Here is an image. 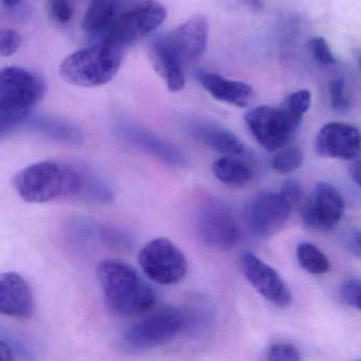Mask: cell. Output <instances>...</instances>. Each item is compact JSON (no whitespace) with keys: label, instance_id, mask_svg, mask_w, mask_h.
<instances>
[{"label":"cell","instance_id":"cell-1","mask_svg":"<svg viewBox=\"0 0 361 361\" xmlns=\"http://www.w3.org/2000/svg\"><path fill=\"white\" fill-rule=\"evenodd\" d=\"M97 272L105 303L113 314L139 316L155 306V290L130 264L105 259L99 264Z\"/></svg>","mask_w":361,"mask_h":361},{"label":"cell","instance_id":"cell-2","mask_svg":"<svg viewBox=\"0 0 361 361\" xmlns=\"http://www.w3.org/2000/svg\"><path fill=\"white\" fill-rule=\"evenodd\" d=\"M13 185L25 202L44 204L65 196L78 195L81 177L78 168L46 160L20 171L14 177Z\"/></svg>","mask_w":361,"mask_h":361},{"label":"cell","instance_id":"cell-3","mask_svg":"<svg viewBox=\"0 0 361 361\" xmlns=\"http://www.w3.org/2000/svg\"><path fill=\"white\" fill-rule=\"evenodd\" d=\"M124 54L101 39L98 44L67 56L60 66V75L71 85L81 87L105 85L117 75Z\"/></svg>","mask_w":361,"mask_h":361},{"label":"cell","instance_id":"cell-4","mask_svg":"<svg viewBox=\"0 0 361 361\" xmlns=\"http://www.w3.org/2000/svg\"><path fill=\"white\" fill-rule=\"evenodd\" d=\"M191 314L175 306H164L133 323L123 331L122 344L133 352H145L164 345L189 329Z\"/></svg>","mask_w":361,"mask_h":361},{"label":"cell","instance_id":"cell-5","mask_svg":"<svg viewBox=\"0 0 361 361\" xmlns=\"http://www.w3.org/2000/svg\"><path fill=\"white\" fill-rule=\"evenodd\" d=\"M166 18V10L157 0H142L117 16L103 41L126 54L128 48L153 33Z\"/></svg>","mask_w":361,"mask_h":361},{"label":"cell","instance_id":"cell-6","mask_svg":"<svg viewBox=\"0 0 361 361\" xmlns=\"http://www.w3.org/2000/svg\"><path fill=\"white\" fill-rule=\"evenodd\" d=\"M45 82L20 67L0 69V114L30 113L45 96Z\"/></svg>","mask_w":361,"mask_h":361},{"label":"cell","instance_id":"cell-7","mask_svg":"<svg viewBox=\"0 0 361 361\" xmlns=\"http://www.w3.org/2000/svg\"><path fill=\"white\" fill-rule=\"evenodd\" d=\"M245 121L255 140L266 151L274 152L290 141L302 119L281 105L280 107H255L246 114Z\"/></svg>","mask_w":361,"mask_h":361},{"label":"cell","instance_id":"cell-8","mask_svg":"<svg viewBox=\"0 0 361 361\" xmlns=\"http://www.w3.org/2000/svg\"><path fill=\"white\" fill-rule=\"evenodd\" d=\"M138 262L147 278L158 284H176L188 272L185 253L166 238L147 243L139 252Z\"/></svg>","mask_w":361,"mask_h":361},{"label":"cell","instance_id":"cell-9","mask_svg":"<svg viewBox=\"0 0 361 361\" xmlns=\"http://www.w3.org/2000/svg\"><path fill=\"white\" fill-rule=\"evenodd\" d=\"M196 230L200 240L211 248L229 250L240 240V228L231 209L216 200H209L198 209Z\"/></svg>","mask_w":361,"mask_h":361},{"label":"cell","instance_id":"cell-10","mask_svg":"<svg viewBox=\"0 0 361 361\" xmlns=\"http://www.w3.org/2000/svg\"><path fill=\"white\" fill-rule=\"evenodd\" d=\"M295 208L283 192H263L252 198L245 209V219L249 230L257 238H268L278 233Z\"/></svg>","mask_w":361,"mask_h":361},{"label":"cell","instance_id":"cell-11","mask_svg":"<svg viewBox=\"0 0 361 361\" xmlns=\"http://www.w3.org/2000/svg\"><path fill=\"white\" fill-rule=\"evenodd\" d=\"M344 200L337 188L331 183H318L302 209V221L316 231L333 230L341 221Z\"/></svg>","mask_w":361,"mask_h":361},{"label":"cell","instance_id":"cell-12","mask_svg":"<svg viewBox=\"0 0 361 361\" xmlns=\"http://www.w3.org/2000/svg\"><path fill=\"white\" fill-rule=\"evenodd\" d=\"M240 265L245 278L267 301L281 308L290 305L293 301L290 290L271 266L250 251L240 255Z\"/></svg>","mask_w":361,"mask_h":361},{"label":"cell","instance_id":"cell-13","mask_svg":"<svg viewBox=\"0 0 361 361\" xmlns=\"http://www.w3.org/2000/svg\"><path fill=\"white\" fill-rule=\"evenodd\" d=\"M314 149L321 157L355 160L360 153V133L350 124L331 122L317 135Z\"/></svg>","mask_w":361,"mask_h":361},{"label":"cell","instance_id":"cell-14","mask_svg":"<svg viewBox=\"0 0 361 361\" xmlns=\"http://www.w3.org/2000/svg\"><path fill=\"white\" fill-rule=\"evenodd\" d=\"M116 132L126 142L151 154L164 164H170L174 168H183L187 164V157L178 147L138 126L120 123L116 128Z\"/></svg>","mask_w":361,"mask_h":361},{"label":"cell","instance_id":"cell-15","mask_svg":"<svg viewBox=\"0 0 361 361\" xmlns=\"http://www.w3.org/2000/svg\"><path fill=\"white\" fill-rule=\"evenodd\" d=\"M166 37L183 66L191 64L206 52L208 23L204 16H193L172 32L166 33Z\"/></svg>","mask_w":361,"mask_h":361},{"label":"cell","instance_id":"cell-16","mask_svg":"<svg viewBox=\"0 0 361 361\" xmlns=\"http://www.w3.org/2000/svg\"><path fill=\"white\" fill-rule=\"evenodd\" d=\"M35 310V298L29 283L16 272H0V314L29 319Z\"/></svg>","mask_w":361,"mask_h":361},{"label":"cell","instance_id":"cell-17","mask_svg":"<svg viewBox=\"0 0 361 361\" xmlns=\"http://www.w3.org/2000/svg\"><path fill=\"white\" fill-rule=\"evenodd\" d=\"M149 56L155 71L166 81L169 90L178 92L185 87L183 64L173 50L166 35H160L149 46Z\"/></svg>","mask_w":361,"mask_h":361},{"label":"cell","instance_id":"cell-18","mask_svg":"<svg viewBox=\"0 0 361 361\" xmlns=\"http://www.w3.org/2000/svg\"><path fill=\"white\" fill-rule=\"evenodd\" d=\"M198 81L216 100L245 109L255 97V90L245 82L227 79L216 73H200Z\"/></svg>","mask_w":361,"mask_h":361},{"label":"cell","instance_id":"cell-19","mask_svg":"<svg viewBox=\"0 0 361 361\" xmlns=\"http://www.w3.org/2000/svg\"><path fill=\"white\" fill-rule=\"evenodd\" d=\"M24 128L66 145H78L84 141L83 132L77 124L54 116L31 113Z\"/></svg>","mask_w":361,"mask_h":361},{"label":"cell","instance_id":"cell-20","mask_svg":"<svg viewBox=\"0 0 361 361\" xmlns=\"http://www.w3.org/2000/svg\"><path fill=\"white\" fill-rule=\"evenodd\" d=\"M190 134L196 140L221 154L240 156L245 153V147L240 139L226 128L210 123H193Z\"/></svg>","mask_w":361,"mask_h":361},{"label":"cell","instance_id":"cell-21","mask_svg":"<svg viewBox=\"0 0 361 361\" xmlns=\"http://www.w3.org/2000/svg\"><path fill=\"white\" fill-rule=\"evenodd\" d=\"M119 0H92L84 16L82 27L86 32H106L117 18Z\"/></svg>","mask_w":361,"mask_h":361},{"label":"cell","instance_id":"cell-22","mask_svg":"<svg viewBox=\"0 0 361 361\" xmlns=\"http://www.w3.org/2000/svg\"><path fill=\"white\" fill-rule=\"evenodd\" d=\"M81 177L79 193L94 204H109L115 200V192L104 178L86 166H78Z\"/></svg>","mask_w":361,"mask_h":361},{"label":"cell","instance_id":"cell-23","mask_svg":"<svg viewBox=\"0 0 361 361\" xmlns=\"http://www.w3.org/2000/svg\"><path fill=\"white\" fill-rule=\"evenodd\" d=\"M214 176L226 185H242L252 176L250 166L234 156H226L213 164Z\"/></svg>","mask_w":361,"mask_h":361},{"label":"cell","instance_id":"cell-24","mask_svg":"<svg viewBox=\"0 0 361 361\" xmlns=\"http://www.w3.org/2000/svg\"><path fill=\"white\" fill-rule=\"evenodd\" d=\"M297 259L301 267L312 274H324L331 268L326 255L312 243H300L297 247Z\"/></svg>","mask_w":361,"mask_h":361},{"label":"cell","instance_id":"cell-25","mask_svg":"<svg viewBox=\"0 0 361 361\" xmlns=\"http://www.w3.org/2000/svg\"><path fill=\"white\" fill-rule=\"evenodd\" d=\"M303 162V153L297 147H287L279 152L271 160V168L279 174L295 172Z\"/></svg>","mask_w":361,"mask_h":361},{"label":"cell","instance_id":"cell-26","mask_svg":"<svg viewBox=\"0 0 361 361\" xmlns=\"http://www.w3.org/2000/svg\"><path fill=\"white\" fill-rule=\"evenodd\" d=\"M310 104H312V94L308 90H302L289 94L281 105L290 111L293 116L302 119L310 109Z\"/></svg>","mask_w":361,"mask_h":361},{"label":"cell","instance_id":"cell-27","mask_svg":"<svg viewBox=\"0 0 361 361\" xmlns=\"http://www.w3.org/2000/svg\"><path fill=\"white\" fill-rule=\"evenodd\" d=\"M329 97L334 111L339 114H346L350 111V101L345 92V82L341 78L334 79L329 84Z\"/></svg>","mask_w":361,"mask_h":361},{"label":"cell","instance_id":"cell-28","mask_svg":"<svg viewBox=\"0 0 361 361\" xmlns=\"http://www.w3.org/2000/svg\"><path fill=\"white\" fill-rule=\"evenodd\" d=\"M30 113L0 114V141L9 137L20 128H24L25 122Z\"/></svg>","mask_w":361,"mask_h":361},{"label":"cell","instance_id":"cell-29","mask_svg":"<svg viewBox=\"0 0 361 361\" xmlns=\"http://www.w3.org/2000/svg\"><path fill=\"white\" fill-rule=\"evenodd\" d=\"M361 283L358 278H350L344 281L340 287V299L345 305L360 310Z\"/></svg>","mask_w":361,"mask_h":361},{"label":"cell","instance_id":"cell-30","mask_svg":"<svg viewBox=\"0 0 361 361\" xmlns=\"http://www.w3.org/2000/svg\"><path fill=\"white\" fill-rule=\"evenodd\" d=\"M308 48H310L312 56L321 65L329 66V65L335 64V56H334L329 44L323 37H317L310 39V43H308Z\"/></svg>","mask_w":361,"mask_h":361},{"label":"cell","instance_id":"cell-31","mask_svg":"<svg viewBox=\"0 0 361 361\" xmlns=\"http://www.w3.org/2000/svg\"><path fill=\"white\" fill-rule=\"evenodd\" d=\"M99 236L105 244L118 247V248H130L134 244V240L130 234L114 228H101Z\"/></svg>","mask_w":361,"mask_h":361},{"label":"cell","instance_id":"cell-32","mask_svg":"<svg viewBox=\"0 0 361 361\" xmlns=\"http://www.w3.org/2000/svg\"><path fill=\"white\" fill-rule=\"evenodd\" d=\"M267 358L272 361H299L301 355L293 344L276 343L270 346Z\"/></svg>","mask_w":361,"mask_h":361},{"label":"cell","instance_id":"cell-33","mask_svg":"<svg viewBox=\"0 0 361 361\" xmlns=\"http://www.w3.org/2000/svg\"><path fill=\"white\" fill-rule=\"evenodd\" d=\"M22 39L13 29H0V56H11L20 48Z\"/></svg>","mask_w":361,"mask_h":361},{"label":"cell","instance_id":"cell-34","mask_svg":"<svg viewBox=\"0 0 361 361\" xmlns=\"http://www.w3.org/2000/svg\"><path fill=\"white\" fill-rule=\"evenodd\" d=\"M49 12L51 18L59 24H67L73 16L71 0H49Z\"/></svg>","mask_w":361,"mask_h":361},{"label":"cell","instance_id":"cell-35","mask_svg":"<svg viewBox=\"0 0 361 361\" xmlns=\"http://www.w3.org/2000/svg\"><path fill=\"white\" fill-rule=\"evenodd\" d=\"M343 242L345 248L353 255H355L356 257H360V231H359V229L354 228V229H350V231L346 232L343 236Z\"/></svg>","mask_w":361,"mask_h":361},{"label":"cell","instance_id":"cell-36","mask_svg":"<svg viewBox=\"0 0 361 361\" xmlns=\"http://www.w3.org/2000/svg\"><path fill=\"white\" fill-rule=\"evenodd\" d=\"M18 358V350L14 348L13 344L0 339V361L16 360Z\"/></svg>","mask_w":361,"mask_h":361},{"label":"cell","instance_id":"cell-37","mask_svg":"<svg viewBox=\"0 0 361 361\" xmlns=\"http://www.w3.org/2000/svg\"><path fill=\"white\" fill-rule=\"evenodd\" d=\"M350 175L357 185H360V162L359 160L353 162L350 168Z\"/></svg>","mask_w":361,"mask_h":361},{"label":"cell","instance_id":"cell-38","mask_svg":"<svg viewBox=\"0 0 361 361\" xmlns=\"http://www.w3.org/2000/svg\"><path fill=\"white\" fill-rule=\"evenodd\" d=\"M243 1L250 7L255 8V9H261L262 8L261 0H243Z\"/></svg>","mask_w":361,"mask_h":361},{"label":"cell","instance_id":"cell-39","mask_svg":"<svg viewBox=\"0 0 361 361\" xmlns=\"http://www.w3.org/2000/svg\"><path fill=\"white\" fill-rule=\"evenodd\" d=\"M20 0H3L4 5L9 8L16 7V5L20 4Z\"/></svg>","mask_w":361,"mask_h":361}]
</instances>
